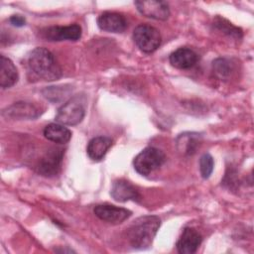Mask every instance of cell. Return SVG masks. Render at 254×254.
I'll list each match as a JSON object with an SVG mask.
<instances>
[{
    "label": "cell",
    "instance_id": "cell-1",
    "mask_svg": "<svg viewBox=\"0 0 254 254\" xmlns=\"http://www.w3.org/2000/svg\"><path fill=\"white\" fill-rule=\"evenodd\" d=\"M24 65L31 81L57 80L63 73L54 54L42 47L35 48L25 57Z\"/></svg>",
    "mask_w": 254,
    "mask_h": 254
},
{
    "label": "cell",
    "instance_id": "cell-2",
    "mask_svg": "<svg viewBox=\"0 0 254 254\" xmlns=\"http://www.w3.org/2000/svg\"><path fill=\"white\" fill-rule=\"evenodd\" d=\"M161 225V219L156 215H144L132 222L126 230V237L135 249L149 248Z\"/></svg>",
    "mask_w": 254,
    "mask_h": 254
},
{
    "label": "cell",
    "instance_id": "cell-3",
    "mask_svg": "<svg viewBox=\"0 0 254 254\" xmlns=\"http://www.w3.org/2000/svg\"><path fill=\"white\" fill-rule=\"evenodd\" d=\"M84 114L85 99L82 95H75L58 109L55 119L58 123L64 126H74L82 121Z\"/></svg>",
    "mask_w": 254,
    "mask_h": 254
},
{
    "label": "cell",
    "instance_id": "cell-4",
    "mask_svg": "<svg viewBox=\"0 0 254 254\" xmlns=\"http://www.w3.org/2000/svg\"><path fill=\"white\" fill-rule=\"evenodd\" d=\"M166 161L163 151L155 147L143 149L133 160L135 171L142 176H149L157 171Z\"/></svg>",
    "mask_w": 254,
    "mask_h": 254
},
{
    "label": "cell",
    "instance_id": "cell-5",
    "mask_svg": "<svg viewBox=\"0 0 254 254\" xmlns=\"http://www.w3.org/2000/svg\"><path fill=\"white\" fill-rule=\"evenodd\" d=\"M133 40L142 52L151 54L160 47L162 37L159 30L155 27L147 24H141L134 29Z\"/></svg>",
    "mask_w": 254,
    "mask_h": 254
},
{
    "label": "cell",
    "instance_id": "cell-6",
    "mask_svg": "<svg viewBox=\"0 0 254 254\" xmlns=\"http://www.w3.org/2000/svg\"><path fill=\"white\" fill-rule=\"evenodd\" d=\"M40 36L49 42L77 41L81 37V27L78 24L68 26H51L40 31Z\"/></svg>",
    "mask_w": 254,
    "mask_h": 254
},
{
    "label": "cell",
    "instance_id": "cell-7",
    "mask_svg": "<svg viewBox=\"0 0 254 254\" xmlns=\"http://www.w3.org/2000/svg\"><path fill=\"white\" fill-rule=\"evenodd\" d=\"M43 112L44 111L41 106L36 105L33 102L19 101L3 109L2 116L5 118H12L17 120L35 119L38 118Z\"/></svg>",
    "mask_w": 254,
    "mask_h": 254
},
{
    "label": "cell",
    "instance_id": "cell-8",
    "mask_svg": "<svg viewBox=\"0 0 254 254\" xmlns=\"http://www.w3.org/2000/svg\"><path fill=\"white\" fill-rule=\"evenodd\" d=\"M140 14L154 20L165 21L170 16L169 4L165 1L140 0L134 2Z\"/></svg>",
    "mask_w": 254,
    "mask_h": 254
},
{
    "label": "cell",
    "instance_id": "cell-9",
    "mask_svg": "<svg viewBox=\"0 0 254 254\" xmlns=\"http://www.w3.org/2000/svg\"><path fill=\"white\" fill-rule=\"evenodd\" d=\"M64 151L61 148H52L40 160L37 171L45 177H52L59 173Z\"/></svg>",
    "mask_w": 254,
    "mask_h": 254
},
{
    "label": "cell",
    "instance_id": "cell-10",
    "mask_svg": "<svg viewBox=\"0 0 254 254\" xmlns=\"http://www.w3.org/2000/svg\"><path fill=\"white\" fill-rule=\"evenodd\" d=\"M93 212L99 219L111 224H120L129 218L132 214V212L127 208L108 203L96 205L93 209Z\"/></svg>",
    "mask_w": 254,
    "mask_h": 254
},
{
    "label": "cell",
    "instance_id": "cell-11",
    "mask_svg": "<svg viewBox=\"0 0 254 254\" xmlns=\"http://www.w3.org/2000/svg\"><path fill=\"white\" fill-rule=\"evenodd\" d=\"M111 197L119 202H125L128 200L139 201L141 199V194L137 188L130 182L119 179L114 181L110 190Z\"/></svg>",
    "mask_w": 254,
    "mask_h": 254
},
{
    "label": "cell",
    "instance_id": "cell-12",
    "mask_svg": "<svg viewBox=\"0 0 254 254\" xmlns=\"http://www.w3.org/2000/svg\"><path fill=\"white\" fill-rule=\"evenodd\" d=\"M201 241L202 237L197 230L191 227H186L177 241V250L181 254H193L198 249Z\"/></svg>",
    "mask_w": 254,
    "mask_h": 254
},
{
    "label": "cell",
    "instance_id": "cell-13",
    "mask_svg": "<svg viewBox=\"0 0 254 254\" xmlns=\"http://www.w3.org/2000/svg\"><path fill=\"white\" fill-rule=\"evenodd\" d=\"M97 26L108 33H122L127 28L126 18L116 12H104L97 18Z\"/></svg>",
    "mask_w": 254,
    "mask_h": 254
},
{
    "label": "cell",
    "instance_id": "cell-14",
    "mask_svg": "<svg viewBox=\"0 0 254 254\" xmlns=\"http://www.w3.org/2000/svg\"><path fill=\"white\" fill-rule=\"evenodd\" d=\"M198 55L190 48L182 47L174 51L170 57V64L179 69H189L198 62Z\"/></svg>",
    "mask_w": 254,
    "mask_h": 254
},
{
    "label": "cell",
    "instance_id": "cell-15",
    "mask_svg": "<svg viewBox=\"0 0 254 254\" xmlns=\"http://www.w3.org/2000/svg\"><path fill=\"white\" fill-rule=\"evenodd\" d=\"M113 141L110 137L107 136H97L92 138L86 147V153L88 157L95 162L101 161L110 147L112 146Z\"/></svg>",
    "mask_w": 254,
    "mask_h": 254
},
{
    "label": "cell",
    "instance_id": "cell-16",
    "mask_svg": "<svg viewBox=\"0 0 254 254\" xmlns=\"http://www.w3.org/2000/svg\"><path fill=\"white\" fill-rule=\"evenodd\" d=\"M19 79L18 70L14 63L7 57L0 56V86L5 88H10Z\"/></svg>",
    "mask_w": 254,
    "mask_h": 254
},
{
    "label": "cell",
    "instance_id": "cell-17",
    "mask_svg": "<svg viewBox=\"0 0 254 254\" xmlns=\"http://www.w3.org/2000/svg\"><path fill=\"white\" fill-rule=\"evenodd\" d=\"M44 136L54 143L66 144L71 138V132L63 124L51 123L45 127Z\"/></svg>",
    "mask_w": 254,
    "mask_h": 254
},
{
    "label": "cell",
    "instance_id": "cell-18",
    "mask_svg": "<svg viewBox=\"0 0 254 254\" xmlns=\"http://www.w3.org/2000/svg\"><path fill=\"white\" fill-rule=\"evenodd\" d=\"M201 142L200 135L197 133H184L177 139V147L185 155H192Z\"/></svg>",
    "mask_w": 254,
    "mask_h": 254
},
{
    "label": "cell",
    "instance_id": "cell-19",
    "mask_svg": "<svg viewBox=\"0 0 254 254\" xmlns=\"http://www.w3.org/2000/svg\"><path fill=\"white\" fill-rule=\"evenodd\" d=\"M212 71L220 80H227L234 71V64L226 58H218L212 62Z\"/></svg>",
    "mask_w": 254,
    "mask_h": 254
},
{
    "label": "cell",
    "instance_id": "cell-20",
    "mask_svg": "<svg viewBox=\"0 0 254 254\" xmlns=\"http://www.w3.org/2000/svg\"><path fill=\"white\" fill-rule=\"evenodd\" d=\"M213 26L215 29L218 31L222 32L223 34L234 38V39H241L242 38V31L241 29L233 26L231 23H229L227 20L221 18V17H216L213 22Z\"/></svg>",
    "mask_w": 254,
    "mask_h": 254
},
{
    "label": "cell",
    "instance_id": "cell-21",
    "mask_svg": "<svg viewBox=\"0 0 254 254\" xmlns=\"http://www.w3.org/2000/svg\"><path fill=\"white\" fill-rule=\"evenodd\" d=\"M214 161L210 154L205 153L199 159V172L203 179H208L213 172Z\"/></svg>",
    "mask_w": 254,
    "mask_h": 254
},
{
    "label": "cell",
    "instance_id": "cell-22",
    "mask_svg": "<svg viewBox=\"0 0 254 254\" xmlns=\"http://www.w3.org/2000/svg\"><path fill=\"white\" fill-rule=\"evenodd\" d=\"M9 22L15 27H23L26 25V19L21 15H12L9 18Z\"/></svg>",
    "mask_w": 254,
    "mask_h": 254
}]
</instances>
